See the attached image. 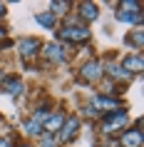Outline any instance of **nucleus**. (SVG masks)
I'll use <instances>...</instances> for the list:
<instances>
[{
  "instance_id": "nucleus-16",
  "label": "nucleus",
  "mask_w": 144,
  "mask_h": 147,
  "mask_svg": "<svg viewBox=\"0 0 144 147\" xmlns=\"http://www.w3.org/2000/svg\"><path fill=\"white\" fill-rule=\"evenodd\" d=\"M42 147H55V142H52V140H47V137H45V145H42Z\"/></svg>"
},
{
  "instance_id": "nucleus-11",
  "label": "nucleus",
  "mask_w": 144,
  "mask_h": 147,
  "mask_svg": "<svg viewBox=\"0 0 144 147\" xmlns=\"http://www.w3.org/2000/svg\"><path fill=\"white\" fill-rule=\"evenodd\" d=\"M5 90H8L10 95H20V90H23V82H20V80H13V78H10L8 82H5Z\"/></svg>"
},
{
  "instance_id": "nucleus-8",
  "label": "nucleus",
  "mask_w": 144,
  "mask_h": 147,
  "mask_svg": "<svg viewBox=\"0 0 144 147\" xmlns=\"http://www.w3.org/2000/svg\"><path fill=\"white\" fill-rule=\"evenodd\" d=\"M45 53L50 55L52 60H57V62H62L65 57H67V53H62V47H60V45H47V47H45Z\"/></svg>"
},
{
  "instance_id": "nucleus-14",
  "label": "nucleus",
  "mask_w": 144,
  "mask_h": 147,
  "mask_svg": "<svg viewBox=\"0 0 144 147\" xmlns=\"http://www.w3.org/2000/svg\"><path fill=\"white\" fill-rule=\"evenodd\" d=\"M65 8H67V3H62V0H55V3H52L55 13H65Z\"/></svg>"
},
{
  "instance_id": "nucleus-4",
  "label": "nucleus",
  "mask_w": 144,
  "mask_h": 147,
  "mask_svg": "<svg viewBox=\"0 0 144 147\" xmlns=\"http://www.w3.org/2000/svg\"><path fill=\"white\" fill-rule=\"evenodd\" d=\"M77 127H80L77 117H70V120H67V125L62 127V135H60V140H72V137H75V132H77Z\"/></svg>"
},
{
  "instance_id": "nucleus-17",
  "label": "nucleus",
  "mask_w": 144,
  "mask_h": 147,
  "mask_svg": "<svg viewBox=\"0 0 144 147\" xmlns=\"http://www.w3.org/2000/svg\"><path fill=\"white\" fill-rule=\"evenodd\" d=\"M3 10H5V5H0V15H3Z\"/></svg>"
},
{
  "instance_id": "nucleus-3",
  "label": "nucleus",
  "mask_w": 144,
  "mask_h": 147,
  "mask_svg": "<svg viewBox=\"0 0 144 147\" xmlns=\"http://www.w3.org/2000/svg\"><path fill=\"white\" fill-rule=\"evenodd\" d=\"M122 145L124 147H142V130H127V135L122 137Z\"/></svg>"
},
{
  "instance_id": "nucleus-15",
  "label": "nucleus",
  "mask_w": 144,
  "mask_h": 147,
  "mask_svg": "<svg viewBox=\"0 0 144 147\" xmlns=\"http://www.w3.org/2000/svg\"><path fill=\"white\" fill-rule=\"evenodd\" d=\"M0 147H10V140H5V137H3V140H0Z\"/></svg>"
},
{
  "instance_id": "nucleus-13",
  "label": "nucleus",
  "mask_w": 144,
  "mask_h": 147,
  "mask_svg": "<svg viewBox=\"0 0 144 147\" xmlns=\"http://www.w3.org/2000/svg\"><path fill=\"white\" fill-rule=\"evenodd\" d=\"M38 23H40V25H47V28H50V25L55 23V18L50 15V13H47V15H45V13H42V15H38Z\"/></svg>"
},
{
  "instance_id": "nucleus-7",
  "label": "nucleus",
  "mask_w": 144,
  "mask_h": 147,
  "mask_svg": "<svg viewBox=\"0 0 144 147\" xmlns=\"http://www.w3.org/2000/svg\"><path fill=\"white\" fill-rule=\"evenodd\" d=\"M82 75H84L87 80H97L102 72H99V65H97V62H87V65L82 67Z\"/></svg>"
},
{
  "instance_id": "nucleus-12",
  "label": "nucleus",
  "mask_w": 144,
  "mask_h": 147,
  "mask_svg": "<svg viewBox=\"0 0 144 147\" xmlns=\"http://www.w3.org/2000/svg\"><path fill=\"white\" fill-rule=\"evenodd\" d=\"M97 105L99 107H117L119 102L114 100V97H97Z\"/></svg>"
},
{
  "instance_id": "nucleus-1",
  "label": "nucleus",
  "mask_w": 144,
  "mask_h": 147,
  "mask_svg": "<svg viewBox=\"0 0 144 147\" xmlns=\"http://www.w3.org/2000/svg\"><path fill=\"white\" fill-rule=\"evenodd\" d=\"M60 38L62 40H72V42H84V40L90 38V30L87 28H65V30L60 32Z\"/></svg>"
},
{
  "instance_id": "nucleus-2",
  "label": "nucleus",
  "mask_w": 144,
  "mask_h": 147,
  "mask_svg": "<svg viewBox=\"0 0 144 147\" xmlns=\"http://www.w3.org/2000/svg\"><path fill=\"white\" fill-rule=\"evenodd\" d=\"M122 125H127V112L117 110V112H112V115L104 120V132H117Z\"/></svg>"
},
{
  "instance_id": "nucleus-6",
  "label": "nucleus",
  "mask_w": 144,
  "mask_h": 147,
  "mask_svg": "<svg viewBox=\"0 0 144 147\" xmlns=\"http://www.w3.org/2000/svg\"><path fill=\"white\" fill-rule=\"evenodd\" d=\"M127 70L139 72V70H142V55H132V57H127V60H124V72H127Z\"/></svg>"
},
{
  "instance_id": "nucleus-10",
  "label": "nucleus",
  "mask_w": 144,
  "mask_h": 147,
  "mask_svg": "<svg viewBox=\"0 0 144 147\" xmlns=\"http://www.w3.org/2000/svg\"><path fill=\"white\" fill-rule=\"evenodd\" d=\"M62 120H65V115H55L52 120H45V130H47V132H55V130L62 125Z\"/></svg>"
},
{
  "instance_id": "nucleus-9",
  "label": "nucleus",
  "mask_w": 144,
  "mask_h": 147,
  "mask_svg": "<svg viewBox=\"0 0 144 147\" xmlns=\"http://www.w3.org/2000/svg\"><path fill=\"white\" fill-rule=\"evenodd\" d=\"M82 18L84 20H94V18H97V8H94V5H92V3H82Z\"/></svg>"
},
{
  "instance_id": "nucleus-5",
  "label": "nucleus",
  "mask_w": 144,
  "mask_h": 147,
  "mask_svg": "<svg viewBox=\"0 0 144 147\" xmlns=\"http://www.w3.org/2000/svg\"><path fill=\"white\" fill-rule=\"evenodd\" d=\"M38 47H40V40H35V38L20 42V50H23V55H27V57H32V55L38 53Z\"/></svg>"
}]
</instances>
